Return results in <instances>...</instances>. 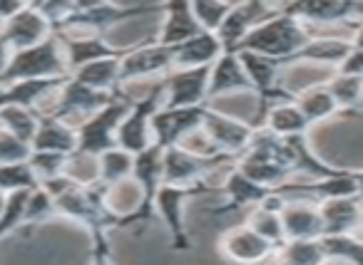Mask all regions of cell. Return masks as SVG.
Returning <instances> with one entry per match:
<instances>
[{
  "label": "cell",
  "mask_w": 363,
  "mask_h": 265,
  "mask_svg": "<svg viewBox=\"0 0 363 265\" xmlns=\"http://www.w3.org/2000/svg\"><path fill=\"white\" fill-rule=\"evenodd\" d=\"M321 245H323V253H326V260L363 265V238H358L356 233L321 235Z\"/></svg>",
  "instance_id": "obj_33"
},
{
  "label": "cell",
  "mask_w": 363,
  "mask_h": 265,
  "mask_svg": "<svg viewBox=\"0 0 363 265\" xmlns=\"http://www.w3.org/2000/svg\"><path fill=\"white\" fill-rule=\"evenodd\" d=\"M351 42H353V47H363V20L358 23V25H356V30H353Z\"/></svg>",
  "instance_id": "obj_45"
},
{
  "label": "cell",
  "mask_w": 363,
  "mask_h": 265,
  "mask_svg": "<svg viewBox=\"0 0 363 265\" xmlns=\"http://www.w3.org/2000/svg\"><path fill=\"white\" fill-rule=\"evenodd\" d=\"M122 90H125V87H122ZM122 90H97V87H90V85H85V82L75 80L72 75H67L65 80H62V85L57 87L55 95L45 102L40 114L60 117V119L77 126L90 114H95L97 110L110 105Z\"/></svg>",
  "instance_id": "obj_4"
},
{
  "label": "cell",
  "mask_w": 363,
  "mask_h": 265,
  "mask_svg": "<svg viewBox=\"0 0 363 265\" xmlns=\"http://www.w3.org/2000/svg\"><path fill=\"white\" fill-rule=\"evenodd\" d=\"M277 11L279 6L272 0H239V3H232L227 18L217 30L224 50H237L244 37L249 35V30L257 28L262 20H267L269 16H274Z\"/></svg>",
  "instance_id": "obj_11"
},
{
  "label": "cell",
  "mask_w": 363,
  "mask_h": 265,
  "mask_svg": "<svg viewBox=\"0 0 363 265\" xmlns=\"http://www.w3.org/2000/svg\"><path fill=\"white\" fill-rule=\"evenodd\" d=\"M28 194H30V189L13 191V194H8L6 208H3V213H0V240L8 238L11 233H16L18 228H23V225H26Z\"/></svg>",
  "instance_id": "obj_38"
},
{
  "label": "cell",
  "mask_w": 363,
  "mask_h": 265,
  "mask_svg": "<svg viewBox=\"0 0 363 265\" xmlns=\"http://www.w3.org/2000/svg\"><path fill=\"white\" fill-rule=\"evenodd\" d=\"M62 42H65V55L67 62H70V72L75 67L85 65V62L97 60V57L120 55V52L127 50V47H115L110 42H105L102 35H62Z\"/></svg>",
  "instance_id": "obj_29"
},
{
  "label": "cell",
  "mask_w": 363,
  "mask_h": 265,
  "mask_svg": "<svg viewBox=\"0 0 363 265\" xmlns=\"http://www.w3.org/2000/svg\"><path fill=\"white\" fill-rule=\"evenodd\" d=\"M122 52L120 55H107V57H97V60H90L85 65L75 67L70 72L75 80L85 82L90 87H97V90H122Z\"/></svg>",
  "instance_id": "obj_27"
},
{
  "label": "cell",
  "mask_w": 363,
  "mask_h": 265,
  "mask_svg": "<svg viewBox=\"0 0 363 265\" xmlns=\"http://www.w3.org/2000/svg\"><path fill=\"white\" fill-rule=\"evenodd\" d=\"M162 13L160 6H117L112 0H72V13L67 23L60 28V35H75L85 30V35H100L102 30L117 25V23L135 20L142 16Z\"/></svg>",
  "instance_id": "obj_3"
},
{
  "label": "cell",
  "mask_w": 363,
  "mask_h": 265,
  "mask_svg": "<svg viewBox=\"0 0 363 265\" xmlns=\"http://www.w3.org/2000/svg\"><path fill=\"white\" fill-rule=\"evenodd\" d=\"M227 95H254V85L237 50H224L209 70V100Z\"/></svg>",
  "instance_id": "obj_18"
},
{
  "label": "cell",
  "mask_w": 363,
  "mask_h": 265,
  "mask_svg": "<svg viewBox=\"0 0 363 265\" xmlns=\"http://www.w3.org/2000/svg\"><path fill=\"white\" fill-rule=\"evenodd\" d=\"M52 216H57V204L52 199V194L45 186L38 184L35 189H30L28 194V206H26V228L40 225L45 220H50Z\"/></svg>",
  "instance_id": "obj_37"
},
{
  "label": "cell",
  "mask_w": 363,
  "mask_h": 265,
  "mask_svg": "<svg viewBox=\"0 0 363 265\" xmlns=\"http://www.w3.org/2000/svg\"><path fill=\"white\" fill-rule=\"evenodd\" d=\"M356 179H358V189H361V199H363V169L356 171Z\"/></svg>",
  "instance_id": "obj_46"
},
{
  "label": "cell",
  "mask_w": 363,
  "mask_h": 265,
  "mask_svg": "<svg viewBox=\"0 0 363 265\" xmlns=\"http://www.w3.org/2000/svg\"><path fill=\"white\" fill-rule=\"evenodd\" d=\"M224 199H227V204H224V208H219L217 213H234V211H252L254 206H259L264 201V196L269 194V186L259 184V181L249 179L244 171H239L237 166H232L227 174V179H224Z\"/></svg>",
  "instance_id": "obj_20"
},
{
  "label": "cell",
  "mask_w": 363,
  "mask_h": 265,
  "mask_svg": "<svg viewBox=\"0 0 363 265\" xmlns=\"http://www.w3.org/2000/svg\"><path fill=\"white\" fill-rule=\"evenodd\" d=\"M279 8L308 25H346L358 18L363 20V0H286Z\"/></svg>",
  "instance_id": "obj_10"
},
{
  "label": "cell",
  "mask_w": 363,
  "mask_h": 265,
  "mask_svg": "<svg viewBox=\"0 0 363 265\" xmlns=\"http://www.w3.org/2000/svg\"><path fill=\"white\" fill-rule=\"evenodd\" d=\"M33 154V144L13 131L0 126V164H11V161H28Z\"/></svg>",
  "instance_id": "obj_41"
},
{
  "label": "cell",
  "mask_w": 363,
  "mask_h": 265,
  "mask_svg": "<svg viewBox=\"0 0 363 265\" xmlns=\"http://www.w3.org/2000/svg\"><path fill=\"white\" fill-rule=\"evenodd\" d=\"M336 70L346 72V75H361L363 77V47H351V52L346 55V60H343Z\"/></svg>",
  "instance_id": "obj_42"
},
{
  "label": "cell",
  "mask_w": 363,
  "mask_h": 265,
  "mask_svg": "<svg viewBox=\"0 0 363 265\" xmlns=\"http://www.w3.org/2000/svg\"><path fill=\"white\" fill-rule=\"evenodd\" d=\"M272 3H277V6H281V3H286V0H272Z\"/></svg>",
  "instance_id": "obj_49"
},
{
  "label": "cell",
  "mask_w": 363,
  "mask_h": 265,
  "mask_svg": "<svg viewBox=\"0 0 363 265\" xmlns=\"http://www.w3.org/2000/svg\"><path fill=\"white\" fill-rule=\"evenodd\" d=\"M277 260L291 265H316L326 263V253H323L321 238H286L277 248Z\"/></svg>",
  "instance_id": "obj_32"
},
{
  "label": "cell",
  "mask_w": 363,
  "mask_h": 265,
  "mask_svg": "<svg viewBox=\"0 0 363 265\" xmlns=\"http://www.w3.org/2000/svg\"><path fill=\"white\" fill-rule=\"evenodd\" d=\"M351 47H353L351 40L313 35L311 40H308L306 45L294 55V60L289 62V65H294V62H311V65H326V67H333V70H336V67L346 60V55L351 52Z\"/></svg>",
  "instance_id": "obj_26"
},
{
  "label": "cell",
  "mask_w": 363,
  "mask_h": 265,
  "mask_svg": "<svg viewBox=\"0 0 363 265\" xmlns=\"http://www.w3.org/2000/svg\"><path fill=\"white\" fill-rule=\"evenodd\" d=\"M6 201H8V194L0 189V213H3V208H6Z\"/></svg>",
  "instance_id": "obj_47"
},
{
  "label": "cell",
  "mask_w": 363,
  "mask_h": 265,
  "mask_svg": "<svg viewBox=\"0 0 363 265\" xmlns=\"http://www.w3.org/2000/svg\"><path fill=\"white\" fill-rule=\"evenodd\" d=\"M55 33L52 23L43 16L40 8L35 6H23L16 16L0 23V37L13 47V50H23V47H33L38 42L48 40Z\"/></svg>",
  "instance_id": "obj_13"
},
{
  "label": "cell",
  "mask_w": 363,
  "mask_h": 265,
  "mask_svg": "<svg viewBox=\"0 0 363 265\" xmlns=\"http://www.w3.org/2000/svg\"><path fill=\"white\" fill-rule=\"evenodd\" d=\"M162 146L152 144L150 149L135 154V169H132V179L142 189V211L140 220H147L155 216V196L160 186L164 184V164H162Z\"/></svg>",
  "instance_id": "obj_17"
},
{
  "label": "cell",
  "mask_w": 363,
  "mask_h": 265,
  "mask_svg": "<svg viewBox=\"0 0 363 265\" xmlns=\"http://www.w3.org/2000/svg\"><path fill=\"white\" fill-rule=\"evenodd\" d=\"M172 50H174V67H204L212 65L222 55L224 45L217 33L202 30L197 35L187 37L184 42L172 45Z\"/></svg>",
  "instance_id": "obj_24"
},
{
  "label": "cell",
  "mask_w": 363,
  "mask_h": 265,
  "mask_svg": "<svg viewBox=\"0 0 363 265\" xmlns=\"http://www.w3.org/2000/svg\"><path fill=\"white\" fill-rule=\"evenodd\" d=\"M207 107L209 105H202V107H162L160 105L155 114H152L155 144H160L162 149L179 144L182 136L189 134V131L202 124Z\"/></svg>",
  "instance_id": "obj_15"
},
{
  "label": "cell",
  "mask_w": 363,
  "mask_h": 265,
  "mask_svg": "<svg viewBox=\"0 0 363 265\" xmlns=\"http://www.w3.org/2000/svg\"><path fill=\"white\" fill-rule=\"evenodd\" d=\"M162 80L160 87L147 92L142 100H135L130 107V112L125 114V119L117 126V146L140 154V151L150 149L155 144V134H152V114L157 112V107L162 105Z\"/></svg>",
  "instance_id": "obj_7"
},
{
  "label": "cell",
  "mask_w": 363,
  "mask_h": 265,
  "mask_svg": "<svg viewBox=\"0 0 363 265\" xmlns=\"http://www.w3.org/2000/svg\"><path fill=\"white\" fill-rule=\"evenodd\" d=\"M67 161H70V156L60 154V151H35L33 149V154H30V164L40 181L52 179V176H57V174H65Z\"/></svg>",
  "instance_id": "obj_40"
},
{
  "label": "cell",
  "mask_w": 363,
  "mask_h": 265,
  "mask_svg": "<svg viewBox=\"0 0 363 265\" xmlns=\"http://www.w3.org/2000/svg\"><path fill=\"white\" fill-rule=\"evenodd\" d=\"M204 28L199 25L197 16L192 11V0H164L162 6V28L155 35V40L164 45H177L184 42L187 37L202 33Z\"/></svg>",
  "instance_id": "obj_19"
},
{
  "label": "cell",
  "mask_w": 363,
  "mask_h": 265,
  "mask_svg": "<svg viewBox=\"0 0 363 265\" xmlns=\"http://www.w3.org/2000/svg\"><path fill=\"white\" fill-rule=\"evenodd\" d=\"M209 70L204 67H174L162 77V107H202L209 105Z\"/></svg>",
  "instance_id": "obj_8"
},
{
  "label": "cell",
  "mask_w": 363,
  "mask_h": 265,
  "mask_svg": "<svg viewBox=\"0 0 363 265\" xmlns=\"http://www.w3.org/2000/svg\"><path fill=\"white\" fill-rule=\"evenodd\" d=\"M229 8H232L229 0H192V11H194V16H197L199 25L212 33L219 30V25H222L224 18H227Z\"/></svg>",
  "instance_id": "obj_39"
},
{
  "label": "cell",
  "mask_w": 363,
  "mask_h": 265,
  "mask_svg": "<svg viewBox=\"0 0 363 265\" xmlns=\"http://www.w3.org/2000/svg\"><path fill=\"white\" fill-rule=\"evenodd\" d=\"M23 6H28L26 0H0V23L8 20L11 16H16Z\"/></svg>",
  "instance_id": "obj_43"
},
{
  "label": "cell",
  "mask_w": 363,
  "mask_h": 265,
  "mask_svg": "<svg viewBox=\"0 0 363 265\" xmlns=\"http://www.w3.org/2000/svg\"><path fill=\"white\" fill-rule=\"evenodd\" d=\"M28 6H35V8H40L43 6V0H26Z\"/></svg>",
  "instance_id": "obj_48"
},
{
  "label": "cell",
  "mask_w": 363,
  "mask_h": 265,
  "mask_svg": "<svg viewBox=\"0 0 363 265\" xmlns=\"http://www.w3.org/2000/svg\"><path fill=\"white\" fill-rule=\"evenodd\" d=\"M247 223L252 225L257 233H262L267 240H272L277 248L284 243V240H286V230H284L281 213H277V211L254 206V208L249 211V216H247Z\"/></svg>",
  "instance_id": "obj_36"
},
{
  "label": "cell",
  "mask_w": 363,
  "mask_h": 265,
  "mask_svg": "<svg viewBox=\"0 0 363 265\" xmlns=\"http://www.w3.org/2000/svg\"><path fill=\"white\" fill-rule=\"evenodd\" d=\"M132 169H135V154L122 146H110L97 156V179L107 186L132 179Z\"/></svg>",
  "instance_id": "obj_31"
},
{
  "label": "cell",
  "mask_w": 363,
  "mask_h": 265,
  "mask_svg": "<svg viewBox=\"0 0 363 265\" xmlns=\"http://www.w3.org/2000/svg\"><path fill=\"white\" fill-rule=\"evenodd\" d=\"M0 126L8 131H13L16 136L26 141H33L38 126H40V114L30 107L21 105H6L0 107Z\"/></svg>",
  "instance_id": "obj_34"
},
{
  "label": "cell",
  "mask_w": 363,
  "mask_h": 265,
  "mask_svg": "<svg viewBox=\"0 0 363 265\" xmlns=\"http://www.w3.org/2000/svg\"><path fill=\"white\" fill-rule=\"evenodd\" d=\"M323 218V235L328 233H356L363 223V199L346 196V199L318 201Z\"/></svg>",
  "instance_id": "obj_21"
},
{
  "label": "cell",
  "mask_w": 363,
  "mask_h": 265,
  "mask_svg": "<svg viewBox=\"0 0 363 265\" xmlns=\"http://www.w3.org/2000/svg\"><path fill=\"white\" fill-rule=\"evenodd\" d=\"M224 161L234 159H207L187 151L184 146L174 144L162 151V164H164V184H204L209 174Z\"/></svg>",
  "instance_id": "obj_14"
},
{
  "label": "cell",
  "mask_w": 363,
  "mask_h": 265,
  "mask_svg": "<svg viewBox=\"0 0 363 265\" xmlns=\"http://www.w3.org/2000/svg\"><path fill=\"white\" fill-rule=\"evenodd\" d=\"M202 126L212 136L214 144L219 146V151L232 156V159H237V156H242L247 151V146L254 139V131H257V126L252 122H242L237 117H229L224 112L214 110V107H207Z\"/></svg>",
  "instance_id": "obj_12"
},
{
  "label": "cell",
  "mask_w": 363,
  "mask_h": 265,
  "mask_svg": "<svg viewBox=\"0 0 363 265\" xmlns=\"http://www.w3.org/2000/svg\"><path fill=\"white\" fill-rule=\"evenodd\" d=\"M35 151H60L72 156L77 151V126L52 114H40V126L33 136Z\"/></svg>",
  "instance_id": "obj_23"
},
{
  "label": "cell",
  "mask_w": 363,
  "mask_h": 265,
  "mask_svg": "<svg viewBox=\"0 0 363 265\" xmlns=\"http://www.w3.org/2000/svg\"><path fill=\"white\" fill-rule=\"evenodd\" d=\"M38 184H40V179H38L30 159H28V161H11V164H0V189L6 191V194L35 189Z\"/></svg>",
  "instance_id": "obj_35"
},
{
  "label": "cell",
  "mask_w": 363,
  "mask_h": 265,
  "mask_svg": "<svg viewBox=\"0 0 363 265\" xmlns=\"http://www.w3.org/2000/svg\"><path fill=\"white\" fill-rule=\"evenodd\" d=\"M122 85L135 80H150V77H164L174 70V50L160 40H152L147 45L127 47L122 52Z\"/></svg>",
  "instance_id": "obj_9"
},
{
  "label": "cell",
  "mask_w": 363,
  "mask_h": 265,
  "mask_svg": "<svg viewBox=\"0 0 363 265\" xmlns=\"http://www.w3.org/2000/svg\"><path fill=\"white\" fill-rule=\"evenodd\" d=\"M361 230H363V223H361Z\"/></svg>",
  "instance_id": "obj_50"
},
{
  "label": "cell",
  "mask_w": 363,
  "mask_h": 265,
  "mask_svg": "<svg viewBox=\"0 0 363 265\" xmlns=\"http://www.w3.org/2000/svg\"><path fill=\"white\" fill-rule=\"evenodd\" d=\"M259 126H267L274 134L279 136H296V134H306L311 122L306 119V114L301 112V107L296 105V100H281L274 102L267 112H264Z\"/></svg>",
  "instance_id": "obj_25"
},
{
  "label": "cell",
  "mask_w": 363,
  "mask_h": 265,
  "mask_svg": "<svg viewBox=\"0 0 363 265\" xmlns=\"http://www.w3.org/2000/svg\"><path fill=\"white\" fill-rule=\"evenodd\" d=\"M204 184H162L155 196V213H160L162 223H164L169 240L174 248L187 250L189 238L184 230V204L187 199L199 194H207Z\"/></svg>",
  "instance_id": "obj_6"
},
{
  "label": "cell",
  "mask_w": 363,
  "mask_h": 265,
  "mask_svg": "<svg viewBox=\"0 0 363 265\" xmlns=\"http://www.w3.org/2000/svg\"><path fill=\"white\" fill-rule=\"evenodd\" d=\"M13 47L8 45L3 37H0V82H3V75H6V70H8V65H11V57H13Z\"/></svg>",
  "instance_id": "obj_44"
},
{
  "label": "cell",
  "mask_w": 363,
  "mask_h": 265,
  "mask_svg": "<svg viewBox=\"0 0 363 265\" xmlns=\"http://www.w3.org/2000/svg\"><path fill=\"white\" fill-rule=\"evenodd\" d=\"M67 75H70V62H67L65 55V42H62V35L52 33L48 40L13 52L11 65H8L0 85H8V82H16V80L67 77Z\"/></svg>",
  "instance_id": "obj_2"
},
{
  "label": "cell",
  "mask_w": 363,
  "mask_h": 265,
  "mask_svg": "<svg viewBox=\"0 0 363 265\" xmlns=\"http://www.w3.org/2000/svg\"><path fill=\"white\" fill-rule=\"evenodd\" d=\"M308 28L311 25L303 23L301 18L279 8L274 16H269L267 20H262L257 28L249 30V35L244 37L237 50H252L289 65L294 60V55L313 37V33Z\"/></svg>",
  "instance_id": "obj_1"
},
{
  "label": "cell",
  "mask_w": 363,
  "mask_h": 265,
  "mask_svg": "<svg viewBox=\"0 0 363 265\" xmlns=\"http://www.w3.org/2000/svg\"><path fill=\"white\" fill-rule=\"evenodd\" d=\"M294 100H296V105L301 107L306 119L311 122V126L318 124V122L331 119V117H336V114H343L338 102L333 100L331 90L326 87V80L306 85L303 90H298L296 95H294Z\"/></svg>",
  "instance_id": "obj_28"
},
{
  "label": "cell",
  "mask_w": 363,
  "mask_h": 265,
  "mask_svg": "<svg viewBox=\"0 0 363 265\" xmlns=\"http://www.w3.org/2000/svg\"><path fill=\"white\" fill-rule=\"evenodd\" d=\"M286 238H321L323 218L316 201L291 199L281 211Z\"/></svg>",
  "instance_id": "obj_22"
},
{
  "label": "cell",
  "mask_w": 363,
  "mask_h": 265,
  "mask_svg": "<svg viewBox=\"0 0 363 265\" xmlns=\"http://www.w3.org/2000/svg\"><path fill=\"white\" fill-rule=\"evenodd\" d=\"M326 87L331 90L333 100L338 102L343 114H361L363 112V77L346 75V72L333 70V75L326 80Z\"/></svg>",
  "instance_id": "obj_30"
},
{
  "label": "cell",
  "mask_w": 363,
  "mask_h": 265,
  "mask_svg": "<svg viewBox=\"0 0 363 265\" xmlns=\"http://www.w3.org/2000/svg\"><path fill=\"white\" fill-rule=\"evenodd\" d=\"M132 97L127 90H122L110 105L97 110L95 114L87 117L82 124H77V151L75 154L100 156L105 149L117 146V126L125 119V114L132 107Z\"/></svg>",
  "instance_id": "obj_5"
},
{
  "label": "cell",
  "mask_w": 363,
  "mask_h": 265,
  "mask_svg": "<svg viewBox=\"0 0 363 265\" xmlns=\"http://www.w3.org/2000/svg\"><path fill=\"white\" fill-rule=\"evenodd\" d=\"M219 253L234 263H262L277 255V245L257 233L249 223H242L224 230L219 238Z\"/></svg>",
  "instance_id": "obj_16"
}]
</instances>
